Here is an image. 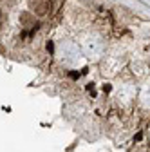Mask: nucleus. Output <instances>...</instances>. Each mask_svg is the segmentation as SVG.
Masks as SVG:
<instances>
[{"instance_id": "7ed1b4c3", "label": "nucleus", "mask_w": 150, "mask_h": 152, "mask_svg": "<svg viewBox=\"0 0 150 152\" xmlns=\"http://www.w3.org/2000/svg\"><path fill=\"white\" fill-rule=\"evenodd\" d=\"M141 103L146 107V109H150V83L148 85H145L143 87V91H141Z\"/></svg>"}, {"instance_id": "f257e3e1", "label": "nucleus", "mask_w": 150, "mask_h": 152, "mask_svg": "<svg viewBox=\"0 0 150 152\" xmlns=\"http://www.w3.org/2000/svg\"><path fill=\"white\" fill-rule=\"evenodd\" d=\"M29 7L33 15L44 16L51 11V0H29Z\"/></svg>"}, {"instance_id": "f03ea898", "label": "nucleus", "mask_w": 150, "mask_h": 152, "mask_svg": "<svg viewBox=\"0 0 150 152\" xmlns=\"http://www.w3.org/2000/svg\"><path fill=\"white\" fill-rule=\"evenodd\" d=\"M18 22L22 27H33L34 26V15L31 11H22L18 15Z\"/></svg>"}]
</instances>
